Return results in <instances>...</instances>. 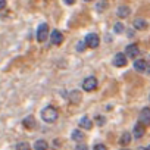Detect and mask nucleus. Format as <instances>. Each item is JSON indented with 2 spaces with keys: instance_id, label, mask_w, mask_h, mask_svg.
I'll return each instance as SVG.
<instances>
[{
  "instance_id": "obj_4",
  "label": "nucleus",
  "mask_w": 150,
  "mask_h": 150,
  "mask_svg": "<svg viewBox=\"0 0 150 150\" xmlns=\"http://www.w3.org/2000/svg\"><path fill=\"white\" fill-rule=\"evenodd\" d=\"M96 87H97V80L94 77H88L83 83V88L86 91H93V90H96Z\"/></svg>"
},
{
  "instance_id": "obj_15",
  "label": "nucleus",
  "mask_w": 150,
  "mask_h": 150,
  "mask_svg": "<svg viewBox=\"0 0 150 150\" xmlns=\"http://www.w3.org/2000/svg\"><path fill=\"white\" fill-rule=\"evenodd\" d=\"M22 125H24L25 128L31 129V128H34V127H35V121H34V118H33V116H27V118L22 121Z\"/></svg>"
},
{
  "instance_id": "obj_27",
  "label": "nucleus",
  "mask_w": 150,
  "mask_h": 150,
  "mask_svg": "<svg viewBox=\"0 0 150 150\" xmlns=\"http://www.w3.org/2000/svg\"><path fill=\"white\" fill-rule=\"evenodd\" d=\"M63 3H66V5H74L75 2H74V0H65V2Z\"/></svg>"
},
{
  "instance_id": "obj_12",
  "label": "nucleus",
  "mask_w": 150,
  "mask_h": 150,
  "mask_svg": "<svg viewBox=\"0 0 150 150\" xmlns=\"http://www.w3.org/2000/svg\"><path fill=\"white\" fill-rule=\"evenodd\" d=\"M132 132H134V137H135V138H141V137L144 135V125L138 122V124L134 127V131H132Z\"/></svg>"
},
{
  "instance_id": "obj_3",
  "label": "nucleus",
  "mask_w": 150,
  "mask_h": 150,
  "mask_svg": "<svg viewBox=\"0 0 150 150\" xmlns=\"http://www.w3.org/2000/svg\"><path fill=\"white\" fill-rule=\"evenodd\" d=\"M47 35H49V25L47 24H41L38 27V30H37V40L41 43V41H44L47 38Z\"/></svg>"
},
{
  "instance_id": "obj_21",
  "label": "nucleus",
  "mask_w": 150,
  "mask_h": 150,
  "mask_svg": "<svg viewBox=\"0 0 150 150\" xmlns=\"http://www.w3.org/2000/svg\"><path fill=\"white\" fill-rule=\"evenodd\" d=\"M96 8H97V11H103V9L108 8V3H106V2H97Z\"/></svg>"
},
{
  "instance_id": "obj_10",
  "label": "nucleus",
  "mask_w": 150,
  "mask_h": 150,
  "mask_svg": "<svg viewBox=\"0 0 150 150\" xmlns=\"http://www.w3.org/2000/svg\"><path fill=\"white\" fill-rule=\"evenodd\" d=\"M134 68H135V71H138V72H146V69H147V62L143 60V59H138V60L134 62Z\"/></svg>"
},
{
  "instance_id": "obj_24",
  "label": "nucleus",
  "mask_w": 150,
  "mask_h": 150,
  "mask_svg": "<svg viewBox=\"0 0 150 150\" xmlns=\"http://www.w3.org/2000/svg\"><path fill=\"white\" fill-rule=\"evenodd\" d=\"M96 119H97V124H99V125H103V124H105V118H103V116H97Z\"/></svg>"
},
{
  "instance_id": "obj_17",
  "label": "nucleus",
  "mask_w": 150,
  "mask_h": 150,
  "mask_svg": "<svg viewBox=\"0 0 150 150\" xmlns=\"http://www.w3.org/2000/svg\"><path fill=\"white\" fill-rule=\"evenodd\" d=\"M83 138H84V134H83L80 129L72 131V140H75V141H83Z\"/></svg>"
},
{
  "instance_id": "obj_7",
  "label": "nucleus",
  "mask_w": 150,
  "mask_h": 150,
  "mask_svg": "<svg viewBox=\"0 0 150 150\" xmlns=\"http://www.w3.org/2000/svg\"><path fill=\"white\" fill-rule=\"evenodd\" d=\"M113 65L115 66H125L127 65V56L124 53H116L115 57H113Z\"/></svg>"
},
{
  "instance_id": "obj_18",
  "label": "nucleus",
  "mask_w": 150,
  "mask_h": 150,
  "mask_svg": "<svg viewBox=\"0 0 150 150\" xmlns=\"http://www.w3.org/2000/svg\"><path fill=\"white\" fill-rule=\"evenodd\" d=\"M129 141H131V134L129 132H124L122 137H121V144L127 146V144H129Z\"/></svg>"
},
{
  "instance_id": "obj_11",
  "label": "nucleus",
  "mask_w": 150,
  "mask_h": 150,
  "mask_svg": "<svg viewBox=\"0 0 150 150\" xmlns=\"http://www.w3.org/2000/svg\"><path fill=\"white\" fill-rule=\"evenodd\" d=\"M132 25H134L135 30H146V28H147V21L143 19V18H137Z\"/></svg>"
},
{
  "instance_id": "obj_26",
  "label": "nucleus",
  "mask_w": 150,
  "mask_h": 150,
  "mask_svg": "<svg viewBox=\"0 0 150 150\" xmlns=\"http://www.w3.org/2000/svg\"><path fill=\"white\" fill-rule=\"evenodd\" d=\"M6 6V2H5V0H2V2H0V9H3Z\"/></svg>"
},
{
  "instance_id": "obj_30",
  "label": "nucleus",
  "mask_w": 150,
  "mask_h": 150,
  "mask_svg": "<svg viewBox=\"0 0 150 150\" xmlns=\"http://www.w3.org/2000/svg\"><path fill=\"white\" fill-rule=\"evenodd\" d=\"M124 150H125V149H124Z\"/></svg>"
},
{
  "instance_id": "obj_28",
  "label": "nucleus",
  "mask_w": 150,
  "mask_h": 150,
  "mask_svg": "<svg viewBox=\"0 0 150 150\" xmlns=\"http://www.w3.org/2000/svg\"><path fill=\"white\" fill-rule=\"evenodd\" d=\"M138 150H147V149H144V147H140V149H138Z\"/></svg>"
},
{
  "instance_id": "obj_25",
  "label": "nucleus",
  "mask_w": 150,
  "mask_h": 150,
  "mask_svg": "<svg viewBox=\"0 0 150 150\" xmlns=\"http://www.w3.org/2000/svg\"><path fill=\"white\" fill-rule=\"evenodd\" d=\"M75 150H87V147L84 144H78L77 147H75Z\"/></svg>"
},
{
  "instance_id": "obj_14",
  "label": "nucleus",
  "mask_w": 150,
  "mask_h": 150,
  "mask_svg": "<svg viewBox=\"0 0 150 150\" xmlns=\"http://www.w3.org/2000/svg\"><path fill=\"white\" fill-rule=\"evenodd\" d=\"M80 100H81V93H80V91H77V90L71 91V94H69V102H71V103L77 105V103H80Z\"/></svg>"
},
{
  "instance_id": "obj_8",
  "label": "nucleus",
  "mask_w": 150,
  "mask_h": 150,
  "mask_svg": "<svg viewBox=\"0 0 150 150\" xmlns=\"http://www.w3.org/2000/svg\"><path fill=\"white\" fill-rule=\"evenodd\" d=\"M125 50H127V56H128V57H131V59H132V57H137V56H138V53H140V50H138V46H137V44H128Z\"/></svg>"
},
{
  "instance_id": "obj_1",
  "label": "nucleus",
  "mask_w": 150,
  "mask_h": 150,
  "mask_svg": "<svg viewBox=\"0 0 150 150\" xmlns=\"http://www.w3.org/2000/svg\"><path fill=\"white\" fill-rule=\"evenodd\" d=\"M41 118H43V121L52 124V122H54L57 119V110L53 106H47V108H44L41 110Z\"/></svg>"
},
{
  "instance_id": "obj_29",
  "label": "nucleus",
  "mask_w": 150,
  "mask_h": 150,
  "mask_svg": "<svg viewBox=\"0 0 150 150\" xmlns=\"http://www.w3.org/2000/svg\"><path fill=\"white\" fill-rule=\"evenodd\" d=\"M147 150H150V146H149V147H147Z\"/></svg>"
},
{
  "instance_id": "obj_6",
  "label": "nucleus",
  "mask_w": 150,
  "mask_h": 150,
  "mask_svg": "<svg viewBox=\"0 0 150 150\" xmlns=\"http://www.w3.org/2000/svg\"><path fill=\"white\" fill-rule=\"evenodd\" d=\"M50 40H52V43H53L54 46H59V44H62V41H63V35H62V33H60L59 30H54V31L52 33V35H50Z\"/></svg>"
},
{
  "instance_id": "obj_5",
  "label": "nucleus",
  "mask_w": 150,
  "mask_h": 150,
  "mask_svg": "<svg viewBox=\"0 0 150 150\" xmlns=\"http://www.w3.org/2000/svg\"><path fill=\"white\" fill-rule=\"evenodd\" d=\"M140 124L143 125H150V109L144 108L140 113Z\"/></svg>"
},
{
  "instance_id": "obj_19",
  "label": "nucleus",
  "mask_w": 150,
  "mask_h": 150,
  "mask_svg": "<svg viewBox=\"0 0 150 150\" xmlns=\"http://www.w3.org/2000/svg\"><path fill=\"white\" fill-rule=\"evenodd\" d=\"M86 47H88L86 41H83V40H81V41H78V43H77V50H78V52H84V50H86Z\"/></svg>"
},
{
  "instance_id": "obj_20",
  "label": "nucleus",
  "mask_w": 150,
  "mask_h": 150,
  "mask_svg": "<svg viewBox=\"0 0 150 150\" xmlns=\"http://www.w3.org/2000/svg\"><path fill=\"white\" fill-rule=\"evenodd\" d=\"M16 150H30V144L28 143H19V144H16Z\"/></svg>"
},
{
  "instance_id": "obj_22",
  "label": "nucleus",
  "mask_w": 150,
  "mask_h": 150,
  "mask_svg": "<svg viewBox=\"0 0 150 150\" xmlns=\"http://www.w3.org/2000/svg\"><path fill=\"white\" fill-rule=\"evenodd\" d=\"M113 30H115V33H118V34H119V33H122V31H124V25H122L121 22H116Z\"/></svg>"
},
{
  "instance_id": "obj_16",
  "label": "nucleus",
  "mask_w": 150,
  "mask_h": 150,
  "mask_svg": "<svg viewBox=\"0 0 150 150\" xmlns=\"http://www.w3.org/2000/svg\"><path fill=\"white\" fill-rule=\"evenodd\" d=\"M47 147H49V144L44 140H37L35 144H34V149L35 150H47Z\"/></svg>"
},
{
  "instance_id": "obj_23",
  "label": "nucleus",
  "mask_w": 150,
  "mask_h": 150,
  "mask_svg": "<svg viewBox=\"0 0 150 150\" xmlns=\"http://www.w3.org/2000/svg\"><path fill=\"white\" fill-rule=\"evenodd\" d=\"M94 150H106V146L105 144H96L94 146Z\"/></svg>"
},
{
  "instance_id": "obj_13",
  "label": "nucleus",
  "mask_w": 150,
  "mask_h": 150,
  "mask_svg": "<svg viewBox=\"0 0 150 150\" xmlns=\"http://www.w3.org/2000/svg\"><path fill=\"white\" fill-rule=\"evenodd\" d=\"M129 8L128 6H119L118 9H116V15L119 16V18H127L128 15H129Z\"/></svg>"
},
{
  "instance_id": "obj_9",
  "label": "nucleus",
  "mask_w": 150,
  "mask_h": 150,
  "mask_svg": "<svg viewBox=\"0 0 150 150\" xmlns=\"http://www.w3.org/2000/svg\"><path fill=\"white\" fill-rule=\"evenodd\" d=\"M78 124H80V127H81L83 129H91V127H93V121H91L88 116H83Z\"/></svg>"
},
{
  "instance_id": "obj_2",
  "label": "nucleus",
  "mask_w": 150,
  "mask_h": 150,
  "mask_svg": "<svg viewBox=\"0 0 150 150\" xmlns=\"http://www.w3.org/2000/svg\"><path fill=\"white\" fill-rule=\"evenodd\" d=\"M84 41L87 43V46H88L90 49H96V47H99V44H100V38H99V35L94 34V33L87 34L86 38H84Z\"/></svg>"
}]
</instances>
